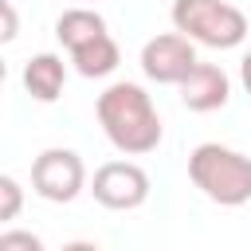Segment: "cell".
Instances as JSON below:
<instances>
[{"label": "cell", "instance_id": "obj_5", "mask_svg": "<svg viewBox=\"0 0 251 251\" xmlns=\"http://www.w3.org/2000/svg\"><path fill=\"white\" fill-rule=\"evenodd\" d=\"M90 192L102 208L114 212H133L149 200V173L133 161H106L90 176Z\"/></svg>", "mask_w": 251, "mask_h": 251}, {"label": "cell", "instance_id": "obj_4", "mask_svg": "<svg viewBox=\"0 0 251 251\" xmlns=\"http://www.w3.org/2000/svg\"><path fill=\"white\" fill-rule=\"evenodd\" d=\"M31 188L51 204H71L86 188V165L75 149H43L31 161Z\"/></svg>", "mask_w": 251, "mask_h": 251}, {"label": "cell", "instance_id": "obj_9", "mask_svg": "<svg viewBox=\"0 0 251 251\" xmlns=\"http://www.w3.org/2000/svg\"><path fill=\"white\" fill-rule=\"evenodd\" d=\"M71 63H75V71H78L82 78H106V75L122 63V51H118L114 35L102 31V35L86 39L82 47H75V51H71Z\"/></svg>", "mask_w": 251, "mask_h": 251}, {"label": "cell", "instance_id": "obj_13", "mask_svg": "<svg viewBox=\"0 0 251 251\" xmlns=\"http://www.w3.org/2000/svg\"><path fill=\"white\" fill-rule=\"evenodd\" d=\"M0 16H4V43H12L16 35H20V20H16V8H12V0H0Z\"/></svg>", "mask_w": 251, "mask_h": 251}, {"label": "cell", "instance_id": "obj_12", "mask_svg": "<svg viewBox=\"0 0 251 251\" xmlns=\"http://www.w3.org/2000/svg\"><path fill=\"white\" fill-rule=\"evenodd\" d=\"M0 247L8 251V247H31V251H39L43 243H39V235H31V231H0Z\"/></svg>", "mask_w": 251, "mask_h": 251}, {"label": "cell", "instance_id": "obj_8", "mask_svg": "<svg viewBox=\"0 0 251 251\" xmlns=\"http://www.w3.org/2000/svg\"><path fill=\"white\" fill-rule=\"evenodd\" d=\"M63 82H67V67H63L59 55L43 51V55L27 59V67H24V90L35 102H55L63 94Z\"/></svg>", "mask_w": 251, "mask_h": 251}, {"label": "cell", "instance_id": "obj_10", "mask_svg": "<svg viewBox=\"0 0 251 251\" xmlns=\"http://www.w3.org/2000/svg\"><path fill=\"white\" fill-rule=\"evenodd\" d=\"M102 31H106V20H102L94 8H67V12L55 20V35H59V43H63L67 51L82 47L86 39H94V35H102Z\"/></svg>", "mask_w": 251, "mask_h": 251}, {"label": "cell", "instance_id": "obj_14", "mask_svg": "<svg viewBox=\"0 0 251 251\" xmlns=\"http://www.w3.org/2000/svg\"><path fill=\"white\" fill-rule=\"evenodd\" d=\"M239 78H243V86H247V94H251V51L243 55V67H239Z\"/></svg>", "mask_w": 251, "mask_h": 251}, {"label": "cell", "instance_id": "obj_3", "mask_svg": "<svg viewBox=\"0 0 251 251\" xmlns=\"http://www.w3.org/2000/svg\"><path fill=\"white\" fill-rule=\"evenodd\" d=\"M173 27L204 47H239L247 39V16L227 0H173Z\"/></svg>", "mask_w": 251, "mask_h": 251}, {"label": "cell", "instance_id": "obj_2", "mask_svg": "<svg viewBox=\"0 0 251 251\" xmlns=\"http://www.w3.org/2000/svg\"><path fill=\"white\" fill-rule=\"evenodd\" d=\"M188 180L220 208H239L251 200V157L220 141H204L188 153Z\"/></svg>", "mask_w": 251, "mask_h": 251}, {"label": "cell", "instance_id": "obj_11", "mask_svg": "<svg viewBox=\"0 0 251 251\" xmlns=\"http://www.w3.org/2000/svg\"><path fill=\"white\" fill-rule=\"evenodd\" d=\"M20 204H24V188H20V180L16 176H0V220L8 224V220H16L20 216Z\"/></svg>", "mask_w": 251, "mask_h": 251}, {"label": "cell", "instance_id": "obj_7", "mask_svg": "<svg viewBox=\"0 0 251 251\" xmlns=\"http://www.w3.org/2000/svg\"><path fill=\"white\" fill-rule=\"evenodd\" d=\"M180 102L192 110V114H212V110H224L227 98H231V78L224 75V67L216 63H196L180 82Z\"/></svg>", "mask_w": 251, "mask_h": 251}, {"label": "cell", "instance_id": "obj_1", "mask_svg": "<svg viewBox=\"0 0 251 251\" xmlns=\"http://www.w3.org/2000/svg\"><path fill=\"white\" fill-rule=\"evenodd\" d=\"M94 114H98V126L110 137V145L126 157H141V153H153L161 145V133H165L161 114L137 82L106 86L94 102Z\"/></svg>", "mask_w": 251, "mask_h": 251}, {"label": "cell", "instance_id": "obj_6", "mask_svg": "<svg viewBox=\"0 0 251 251\" xmlns=\"http://www.w3.org/2000/svg\"><path fill=\"white\" fill-rule=\"evenodd\" d=\"M196 47L184 31H165V35H153L145 47H141V71L145 78L153 82H165V86H176L192 67H196Z\"/></svg>", "mask_w": 251, "mask_h": 251}]
</instances>
